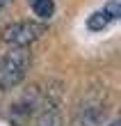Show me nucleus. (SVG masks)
<instances>
[{"label": "nucleus", "instance_id": "obj_7", "mask_svg": "<svg viewBox=\"0 0 121 126\" xmlns=\"http://www.w3.org/2000/svg\"><path fill=\"white\" fill-rule=\"evenodd\" d=\"M30 2H32L34 16H39L41 21L53 18V14H55V0H30Z\"/></svg>", "mask_w": 121, "mask_h": 126}, {"label": "nucleus", "instance_id": "obj_3", "mask_svg": "<svg viewBox=\"0 0 121 126\" xmlns=\"http://www.w3.org/2000/svg\"><path fill=\"white\" fill-rule=\"evenodd\" d=\"M41 34H43V25L34 23V21H14V23L5 25L2 41L9 48H27Z\"/></svg>", "mask_w": 121, "mask_h": 126}, {"label": "nucleus", "instance_id": "obj_1", "mask_svg": "<svg viewBox=\"0 0 121 126\" xmlns=\"http://www.w3.org/2000/svg\"><path fill=\"white\" fill-rule=\"evenodd\" d=\"M108 115L105 90H87L73 108V126H101Z\"/></svg>", "mask_w": 121, "mask_h": 126}, {"label": "nucleus", "instance_id": "obj_5", "mask_svg": "<svg viewBox=\"0 0 121 126\" xmlns=\"http://www.w3.org/2000/svg\"><path fill=\"white\" fill-rule=\"evenodd\" d=\"M119 14H121V7H119L117 0H112V2H108L105 7H101V9H96L92 16L87 18V28L94 30V32H101L110 23H114V21L119 18Z\"/></svg>", "mask_w": 121, "mask_h": 126}, {"label": "nucleus", "instance_id": "obj_9", "mask_svg": "<svg viewBox=\"0 0 121 126\" xmlns=\"http://www.w3.org/2000/svg\"><path fill=\"white\" fill-rule=\"evenodd\" d=\"M110 126H121V124H119V119H114V122H112Z\"/></svg>", "mask_w": 121, "mask_h": 126}, {"label": "nucleus", "instance_id": "obj_6", "mask_svg": "<svg viewBox=\"0 0 121 126\" xmlns=\"http://www.w3.org/2000/svg\"><path fill=\"white\" fill-rule=\"evenodd\" d=\"M34 126H62V117L55 110V106H43L41 115L37 117Z\"/></svg>", "mask_w": 121, "mask_h": 126}, {"label": "nucleus", "instance_id": "obj_2", "mask_svg": "<svg viewBox=\"0 0 121 126\" xmlns=\"http://www.w3.org/2000/svg\"><path fill=\"white\" fill-rule=\"evenodd\" d=\"M32 55L27 48H9L0 57V90H14L25 78Z\"/></svg>", "mask_w": 121, "mask_h": 126}, {"label": "nucleus", "instance_id": "obj_8", "mask_svg": "<svg viewBox=\"0 0 121 126\" xmlns=\"http://www.w3.org/2000/svg\"><path fill=\"white\" fill-rule=\"evenodd\" d=\"M9 2H12V0H0V12H2V7H7Z\"/></svg>", "mask_w": 121, "mask_h": 126}, {"label": "nucleus", "instance_id": "obj_4", "mask_svg": "<svg viewBox=\"0 0 121 126\" xmlns=\"http://www.w3.org/2000/svg\"><path fill=\"white\" fill-rule=\"evenodd\" d=\"M39 103H41V94L34 87L32 92H27L25 96H21V99L9 108V122L14 126H25V122L30 119V115L34 112V108H39Z\"/></svg>", "mask_w": 121, "mask_h": 126}]
</instances>
